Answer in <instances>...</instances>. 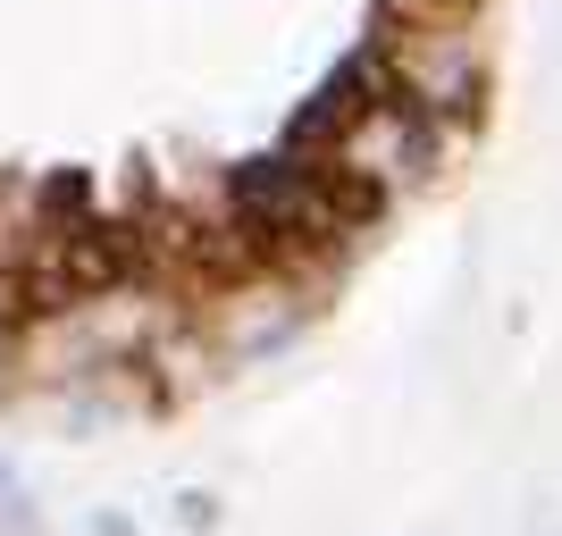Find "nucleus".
I'll list each match as a JSON object with an SVG mask.
<instances>
[{
  "instance_id": "obj_1",
  "label": "nucleus",
  "mask_w": 562,
  "mask_h": 536,
  "mask_svg": "<svg viewBox=\"0 0 562 536\" xmlns=\"http://www.w3.org/2000/svg\"><path fill=\"white\" fill-rule=\"evenodd\" d=\"M395 9H403V25H412V34H453L479 0H395Z\"/></svg>"
}]
</instances>
